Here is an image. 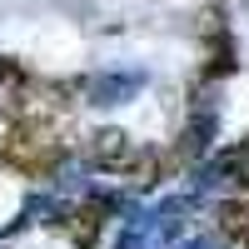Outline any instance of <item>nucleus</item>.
Instances as JSON below:
<instances>
[{
  "mask_svg": "<svg viewBox=\"0 0 249 249\" xmlns=\"http://www.w3.org/2000/svg\"><path fill=\"white\" fill-rule=\"evenodd\" d=\"M130 155H135L130 135H124V130H115V124H105V130H95V135L85 140V160L95 164V170H110V175H120L124 164H130Z\"/></svg>",
  "mask_w": 249,
  "mask_h": 249,
  "instance_id": "obj_2",
  "label": "nucleus"
},
{
  "mask_svg": "<svg viewBox=\"0 0 249 249\" xmlns=\"http://www.w3.org/2000/svg\"><path fill=\"white\" fill-rule=\"evenodd\" d=\"M0 155H5L10 170L30 175V179H50L60 170V160H65V140L55 135L50 120H15L5 144H0Z\"/></svg>",
  "mask_w": 249,
  "mask_h": 249,
  "instance_id": "obj_1",
  "label": "nucleus"
},
{
  "mask_svg": "<svg viewBox=\"0 0 249 249\" xmlns=\"http://www.w3.org/2000/svg\"><path fill=\"white\" fill-rule=\"evenodd\" d=\"M204 75H210V80L234 75V45H230V35L214 30V40H210V60H204Z\"/></svg>",
  "mask_w": 249,
  "mask_h": 249,
  "instance_id": "obj_8",
  "label": "nucleus"
},
{
  "mask_svg": "<svg viewBox=\"0 0 249 249\" xmlns=\"http://www.w3.org/2000/svg\"><path fill=\"white\" fill-rule=\"evenodd\" d=\"M239 150H244V155H249V135H244V144H239Z\"/></svg>",
  "mask_w": 249,
  "mask_h": 249,
  "instance_id": "obj_9",
  "label": "nucleus"
},
{
  "mask_svg": "<svg viewBox=\"0 0 249 249\" xmlns=\"http://www.w3.org/2000/svg\"><path fill=\"white\" fill-rule=\"evenodd\" d=\"M214 219H219V234L230 239L234 249H249V195L244 199H224Z\"/></svg>",
  "mask_w": 249,
  "mask_h": 249,
  "instance_id": "obj_4",
  "label": "nucleus"
},
{
  "mask_svg": "<svg viewBox=\"0 0 249 249\" xmlns=\"http://www.w3.org/2000/svg\"><path fill=\"white\" fill-rule=\"evenodd\" d=\"M164 170H170V155H160V150H135L130 164H124V179L135 184V190H155V184L164 179Z\"/></svg>",
  "mask_w": 249,
  "mask_h": 249,
  "instance_id": "obj_3",
  "label": "nucleus"
},
{
  "mask_svg": "<svg viewBox=\"0 0 249 249\" xmlns=\"http://www.w3.org/2000/svg\"><path fill=\"white\" fill-rule=\"evenodd\" d=\"M210 135H214V115H195L190 124H184V135H179V155L184 160H195L210 150Z\"/></svg>",
  "mask_w": 249,
  "mask_h": 249,
  "instance_id": "obj_7",
  "label": "nucleus"
},
{
  "mask_svg": "<svg viewBox=\"0 0 249 249\" xmlns=\"http://www.w3.org/2000/svg\"><path fill=\"white\" fill-rule=\"evenodd\" d=\"M105 210H110L105 199H90V204H80V210L70 214V239H75L80 249H90V244L100 239V224H105Z\"/></svg>",
  "mask_w": 249,
  "mask_h": 249,
  "instance_id": "obj_6",
  "label": "nucleus"
},
{
  "mask_svg": "<svg viewBox=\"0 0 249 249\" xmlns=\"http://www.w3.org/2000/svg\"><path fill=\"white\" fill-rule=\"evenodd\" d=\"M80 90L90 95V105H120L124 95L140 90V80H135V75H100V80H85Z\"/></svg>",
  "mask_w": 249,
  "mask_h": 249,
  "instance_id": "obj_5",
  "label": "nucleus"
}]
</instances>
